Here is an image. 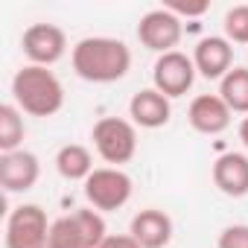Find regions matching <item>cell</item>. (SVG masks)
Here are the masks:
<instances>
[{
	"instance_id": "1",
	"label": "cell",
	"mask_w": 248,
	"mask_h": 248,
	"mask_svg": "<svg viewBox=\"0 0 248 248\" xmlns=\"http://www.w3.org/2000/svg\"><path fill=\"white\" fill-rule=\"evenodd\" d=\"M73 73L85 82L93 85H111L120 82L132 70V50L120 38H105V35H88L76 41L73 53Z\"/></svg>"
},
{
	"instance_id": "11",
	"label": "cell",
	"mask_w": 248,
	"mask_h": 248,
	"mask_svg": "<svg viewBox=\"0 0 248 248\" xmlns=\"http://www.w3.org/2000/svg\"><path fill=\"white\" fill-rule=\"evenodd\" d=\"M193 64H196V73L199 76L222 82L233 70V44L225 35H207V38H202L196 44Z\"/></svg>"
},
{
	"instance_id": "13",
	"label": "cell",
	"mask_w": 248,
	"mask_h": 248,
	"mask_svg": "<svg viewBox=\"0 0 248 248\" xmlns=\"http://www.w3.org/2000/svg\"><path fill=\"white\" fill-rule=\"evenodd\" d=\"M172 219L158 210V207H146L140 213L132 216V225H129V233L135 236V242L140 248H167L172 242Z\"/></svg>"
},
{
	"instance_id": "21",
	"label": "cell",
	"mask_w": 248,
	"mask_h": 248,
	"mask_svg": "<svg viewBox=\"0 0 248 248\" xmlns=\"http://www.w3.org/2000/svg\"><path fill=\"white\" fill-rule=\"evenodd\" d=\"M93 248H140L138 242H135V236L132 233H108L99 245H93Z\"/></svg>"
},
{
	"instance_id": "23",
	"label": "cell",
	"mask_w": 248,
	"mask_h": 248,
	"mask_svg": "<svg viewBox=\"0 0 248 248\" xmlns=\"http://www.w3.org/2000/svg\"><path fill=\"white\" fill-rule=\"evenodd\" d=\"M236 132H239V140H242V146L248 149V117H242V123H239V129H236Z\"/></svg>"
},
{
	"instance_id": "12",
	"label": "cell",
	"mask_w": 248,
	"mask_h": 248,
	"mask_svg": "<svg viewBox=\"0 0 248 248\" xmlns=\"http://www.w3.org/2000/svg\"><path fill=\"white\" fill-rule=\"evenodd\" d=\"M41 178V161L38 155L18 149L0 155V187L6 193H27L38 184Z\"/></svg>"
},
{
	"instance_id": "6",
	"label": "cell",
	"mask_w": 248,
	"mask_h": 248,
	"mask_svg": "<svg viewBox=\"0 0 248 248\" xmlns=\"http://www.w3.org/2000/svg\"><path fill=\"white\" fill-rule=\"evenodd\" d=\"M47 210L41 204H18L6 216V248H47L50 239Z\"/></svg>"
},
{
	"instance_id": "10",
	"label": "cell",
	"mask_w": 248,
	"mask_h": 248,
	"mask_svg": "<svg viewBox=\"0 0 248 248\" xmlns=\"http://www.w3.org/2000/svg\"><path fill=\"white\" fill-rule=\"evenodd\" d=\"M231 117H233V111L225 105V99L219 93H199L187 108V123L193 126V132L207 135V138L228 132Z\"/></svg>"
},
{
	"instance_id": "16",
	"label": "cell",
	"mask_w": 248,
	"mask_h": 248,
	"mask_svg": "<svg viewBox=\"0 0 248 248\" xmlns=\"http://www.w3.org/2000/svg\"><path fill=\"white\" fill-rule=\"evenodd\" d=\"M56 170L67 181H88V175L93 172V155L82 143H64L56 152Z\"/></svg>"
},
{
	"instance_id": "14",
	"label": "cell",
	"mask_w": 248,
	"mask_h": 248,
	"mask_svg": "<svg viewBox=\"0 0 248 248\" xmlns=\"http://www.w3.org/2000/svg\"><path fill=\"white\" fill-rule=\"evenodd\" d=\"M213 184L228 199L248 196V155L225 152L213 161Z\"/></svg>"
},
{
	"instance_id": "15",
	"label": "cell",
	"mask_w": 248,
	"mask_h": 248,
	"mask_svg": "<svg viewBox=\"0 0 248 248\" xmlns=\"http://www.w3.org/2000/svg\"><path fill=\"white\" fill-rule=\"evenodd\" d=\"M129 117H132L135 126H140V129H161V126H167L170 117H172V102L161 91L143 88V91H138L129 99Z\"/></svg>"
},
{
	"instance_id": "2",
	"label": "cell",
	"mask_w": 248,
	"mask_h": 248,
	"mask_svg": "<svg viewBox=\"0 0 248 248\" xmlns=\"http://www.w3.org/2000/svg\"><path fill=\"white\" fill-rule=\"evenodd\" d=\"M12 102L30 117H56L64 108V85L50 67L24 64L12 76Z\"/></svg>"
},
{
	"instance_id": "22",
	"label": "cell",
	"mask_w": 248,
	"mask_h": 248,
	"mask_svg": "<svg viewBox=\"0 0 248 248\" xmlns=\"http://www.w3.org/2000/svg\"><path fill=\"white\" fill-rule=\"evenodd\" d=\"M167 9H170V12H175L178 18H184V15H187V18H199V15H204V12H207V3H199V6H184V3H170Z\"/></svg>"
},
{
	"instance_id": "9",
	"label": "cell",
	"mask_w": 248,
	"mask_h": 248,
	"mask_svg": "<svg viewBox=\"0 0 248 248\" xmlns=\"http://www.w3.org/2000/svg\"><path fill=\"white\" fill-rule=\"evenodd\" d=\"M21 50L30 59V64L53 67L67 53V35L56 24H32L21 35Z\"/></svg>"
},
{
	"instance_id": "19",
	"label": "cell",
	"mask_w": 248,
	"mask_h": 248,
	"mask_svg": "<svg viewBox=\"0 0 248 248\" xmlns=\"http://www.w3.org/2000/svg\"><path fill=\"white\" fill-rule=\"evenodd\" d=\"M222 30H225V38L231 44H248V3H239V6L228 9L225 21H222Z\"/></svg>"
},
{
	"instance_id": "17",
	"label": "cell",
	"mask_w": 248,
	"mask_h": 248,
	"mask_svg": "<svg viewBox=\"0 0 248 248\" xmlns=\"http://www.w3.org/2000/svg\"><path fill=\"white\" fill-rule=\"evenodd\" d=\"M24 138H27L24 111L15 102H3V105H0V155L18 152Z\"/></svg>"
},
{
	"instance_id": "3",
	"label": "cell",
	"mask_w": 248,
	"mask_h": 248,
	"mask_svg": "<svg viewBox=\"0 0 248 248\" xmlns=\"http://www.w3.org/2000/svg\"><path fill=\"white\" fill-rule=\"evenodd\" d=\"M91 140H93L96 155L111 167H123L138 155V126L126 117L96 120L91 129Z\"/></svg>"
},
{
	"instance_id": "4",
	"label": "cell",
	"mask_w": 248,
	"mask_h": 248,
	"mask_svg": "<svg viewBox=\"0 0 248 248\" xmlns=\"http://www.w3.org/2000/svg\"><path fill=\"white\" fill-rule=\"evenodd\" d=\"M105 219L93 207H79L50 225L47 248H93L105 239Z\"/></svg>"
},
{
	"instance_id": "8",
	"label": "cell",
	"mask_w": 248,
	"mask_h": 248,
	"mask_svg": "<svg viewBox=\"0 0 248 248\" xmlns=\"http://www.w3.org/2000/svg\"><path fill=\"white\" fill-rule=\"evenodd\" d=\"M181 35H184V24H181V18H178L175 12H170L167 6L146 12V15L140 18V24H138V41H140L146 50L158 53V56L172 53V50L181 44Z\"/></svg>"
},
{
	"instance_id": "18",
	"label": "cell",
	"mask_w": 248,
	"mask_h": 248,
	"mask_svg": "<svg viewBox=\"0 0 248 248\" xmlns=\"http://www.w3.org/2000/svg\"><path fill=\"white\" fill-rule=\"evenodd\" d=\"M219 96L233 114L248 117V67H233L222 82H219Z\"/></svg>"
},
{
	"instance_id": "20",
	"label": "cell",
	"mask_w": 248,
	"mask_h": 248,
	"mask_svg": "<svg viewBox=\"0 0 248 248\" xmlns=\"http://www.w3.org/2000/svg\"><path fill=\"white\" fill-rule=\"evenodd\" d=\"M216 248H248V225H228L222 228Z\"/></svg>"
},
{
	"instance_id": "5",
	"label": "cell",
	"mask_w": 248,
	"mask_h": 248,
	"mask_svg": "<svg viewBox=\"0 0 248 248\" xmlns=\"http://www.w3.org/2000/svg\"><path fill=\"white\" fill-rule=\"evenodd\" d=\"M132 193H135V181L120 167H99L85 181V199L99 213H114L120 207H126Z\"/></svg>"
},
{
	"instance_id": "7",
	"label": "cell",
	"mask_w": 248,
	"mask_h": 248,
	"mask_svg": "<svg viewBox=\"0 0 248 248\" xmlns=\"http://www.w3.org/2000/svg\"><path fill=\"white\" fill-rule=\"evenodd\" d=\"M196 64H193V56L181 53V50H172V53H164L155 59L152 64V88L161 91L167 99H178L184 96L193 82H196Z\"/></svg>"
}]
</instances>
